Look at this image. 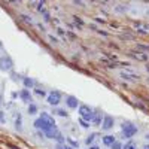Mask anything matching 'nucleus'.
Listing matches in <instances>:
<instances>
[{
  "instance_id": "1",
  "label": "nucleus",
  "mask_w": 149,
  "mask_h": 149,
  "mask_svg": "<svg viewBox=\"0 0 149 149\" xmlns=\"http://www.w3.org/2000/svg\"><path fill=\"white\" fill-rule=\"evenodd\" d=\"M33 125H34V128L42 130L43 133H45L46 130H49V128H52V127H55V121H54V118H52L49 113L42 112V113H40V118H37L36 121H34Z\"/></svg>"
},
{
  "instance_id": "2",
  "label": "nucleus",
  "mask_w": 149,
  "mask_h": 149,
  "mask_svg": "<svg viewBox=\"0 0 149 149\" xmlns=\"http://www.w3.org/2000/svg\"><path fill=\"white\" fill-rule=\"evenodd\" d=\"M137 133H139V128L131 121H124L121 124V134H122V137L131 139V137H134Z\"/></svg>"
},
{
  "instance_id": "3",
  "label": "nucleus",
  "mask_w": 149,
  "mask_h": 149,
  "mask_svg": "<svg viewBox=\"0 0 149 149\" xmlns=\"http://www.w3.org/2000/svg\"><path fill=\"white\" fill-rule=\"evenodd\" d=\"M12 67H14V61L11 57H7V55L0 57V70L2 72H11Z\"/></svg>"
},
{
  "instance_id": "4",
  "label": "nucleus",
  "mask_w": 149,
  "mask_h": 149,
  "mask_svg": "<svg viewBox=\"0 0 149 149\" xmlns=\"http://www.w3.org/2000/svg\"><path fill=\"white\" fill-rule=\"evenodd\" d=\"M46 100H48V104H51V106H58L60 101H61V93L57 91V90L51 91V93L48 94Z\"/></svg>"
},
{
  "instance_id": "5",
  "label": "nucleus",
  "mask_w": 149,
  "mask_h": 149,
  "mask_svg": "<svg viewBox=\"0 0 149 149\" xmlns=\"http://www.w3.org/2000/svg\"><path fill=\"white\" fill-rule=\"evenodd\" d=\"M79 115L82 116V119H84V121L91 122V121H93V115H94V112L90 109V106L84 104V106H79Z\"/></svg>"
},
{
  "instance_id": "6",
  "label": "nucleus",
  "mask_w": 149,
  "mask_h": 149,
  "mask_svg": "<svg viewBox=\"0 0 149 149\" xmlns=\"http://www.w3.org/2000/svg\"><path fill=\"white\" fill-rule=\"evenodd\" d=\"M113 124H115V119H113L110 115H104L103 116V121H101V128L103 130H110L113 127Z\"/></svg>"
},
{
  "instance_id": "7",
  "label": "nucleus",
  "mask_w": 149,
  "mask_h": 149,
  "mask_svg": "<svg viewBox=\"0 0 149 149\" xmlns=\"http://www.w3.org/2000/svg\"><path fill=\"white\" fill-rule=\"evenodd\" d=\"M18 97H20L24 103H31V100H33V95L30 94L29 90H22L21 93H18Z\"/></svg>"
},
{
  "instance_id": "8",
  "label": "nucleus",
  "mask_w": 149,
  "mask_h": 149,
  "mask_svg": "<svg viewBox=\"0 0 149 149\" xmlns=\"http://www.w3.org/2000/svg\"><path fill=\"white\" fill-rule=\"evenodd\" d=\"M66 104L70 109H76L78 106H79V101H78V99L75 97V95H69V97L66 99Z\"/></svg>"
},
{
  "instance_id": "9",
  "label": "nucleus",
  "mask_w": 149,
  "mask_h": 149,
  "mask_svg": "<svg viewBox=\"0 0 149 149\" xmlns=\"http://www.w3.org/2000/svg\"><path fill=\"white\" fill-rule=\"evenodd\" d=\"M60 134H61V133H60V130L57 128V125L45 131V136H46L48 139H57V137H58Z\"/></svg>"
},
{
  "instance_id": "10",
  "label": "nucleus",
  "mask_w": 149,
  "mask_h": 149,
  "mask_svg": "<svg viewBox=\"0 0 149 149\" xmlns=\"http://www.w3.org/2000/svg\"><path fill=\"white\" fill-rule=\"evenodd\" d=\"M101 142H103V145H104V146L110 148V146H112L113 143L116 142V139H115V136H112V134H106V136H103Z\"/></svg>"
},
{
  "instance_id": "11",
  "label": "nucleus",
  "mask_w": 149,
  "mask_h": 149,
  "mask_svg": "<svg viewBox=\"0 0 149 149\" xmlns=\"http://www.w3.org/2000/svg\"><path fill=\"white\" fill-rule=\"evenodd\" d=\"M22 84H24L25 88H36V81H34L33 78H30V76H24L22 78Z\"/></svg>"
},
{
  "instance_id": "12",
  "label": "nucleus",
  "mask_w": 149,
  "mask_h": 149,
  "mask_svg": "<svg viewBox=\"0 0 149 149\" xmlns=\"http://www.w3.org/2000/svg\"><path fill=\"white\" fill-rule=\"evenodd\" d=\"M130 55L133 57L134 60H137V61H148V55L145 54V52H137V51H133Z\"/></svg>"
},
{
  "instance_id": "13",
  "label": "nucleus",
  "mask_w": 149,
  "mask_h": 149,
  "mask_svg": "<svg viewBox=\"0 0 149 149\" xmlns=\"http://www.w3.org/2000/svg\"><path fill=\"white\" fill-rule=\"evenodd\" d=\"M101 121H103V118H101V112L100 110H95L94 112V115H93V124L94 125H101Z\"/></svg>"
},
{
  "instance_id": "14",
  "label": "nucleus",
  "mask_w": 149,
  "mask_h": 149,
  "mask_svg": "<svg viewBox=\"0 0 149 149\" xmlns=\"http://www.w3.org/2000/svg\"><path fill=\"white\" fill-rule=\"evenodd\" d=\"M121 78H124L127 81H137L139 76L137 75H133V73H125V72H121Z\"/></svg>"
},
{
  "instance_id": "15",
  "label": "nucleus",
  "mask_w": 149,
  "mask_h": 149,
  "mask_svg": "<svg viewBox=\"0 0 149 149\" xmlns=\"http://www.w3.org/2000/svg\"><path fill=\"white\" fill-rule=\"evenodd\" d=\"M95 137H97V134H95V133L90 134L88 137L85 139V143H86V145H91V146H93V142H94V140H95Z\"/></svg>"
},
{
  "instance_id": "16",
  "label": "nucleus",
  "mask_w": 149,
  "mask_h": 149,
  "mask_svg": "<svg viewBox=\"0 0 149 149\" xmlns=\"http://www.w3.org/2000/svg\"><path fill=\"white\" fill-rule=\"evenodd\" d=\"M34 94H36L39 99H43V97H46V93L43 91V90H40V88H34Z\"/></svg>"
},
{
  "instance_id": "17",
  "label": "nucleus",
  "mask_w": 149,
  "mask_h": 149,
  "mask_svg": "<svg viewBox=\"0 0 149 149\" xmlns=\"http://www.w3.org/2000/svg\"><path fill=\"white\" fill-rule=\"evenodd\" d=\"M66 142L69 143V146H70V148H73V149H76L78 146H79V143H78L76 140H72V139H66Z\"/></svg>"
},
{
  "instance_id": "18",
  "label": "nucleus",
  "mask_w": 149,
  "mask_h": 149,
  "mask_svg": "<svg viewBox=\"0 0 149 149\" xmlns=\"http://www.w3.org/2000/svg\"><path fill=\"white\" fill-rule=\"evenodd\" d=\"M29 113H30V115L37 113V106H36V104H30V106H29Z\"/></svg>"
},
{
  "instance_id": "19",
  "label": "nucleus",
  "mask_w": 149,
  "mask_h": 149,
  "mask_svg": "<svg viewBox=\"0 0 149 149\" xmlns=\"http://www.w3.org/2000/svg\"><path fill=\"white\" fill-rule=\"evenodd\" d=\"M15 127H16V130H21V115H20V113L16 115V119H15Z\"/></svg>"
},
{
  "instance_id": "20",
  "label": "nucleus",
  "mask_w": 149,
  "mask_h": 149,
  "mask_svg": "<svg viewBox=\"0 0 149 149\" xmlns=\"http://www.w3.org/2000/svg\"><path fill=\"white\" fill-rule=\"evenodd\" d=\"M21 20L25 21V24H33V20L30 18L29 15H24V14H22V15H21Z\"/></svg>"
},
{
  "instance_id": "21",
  "label": "nucleus",
  "mask_w": 149,
  "mask_h": 149,
  "mask_svg": "<svg viewBox=\"0 0 149 149\" xmlns=\"http://www.w3.org/2000/svg\"><path fill=\"white\" fill-rule=\"evenodd\" d=\"M79 125L84 127V128H90V122L88 121H84L82 118H79Z\"/></svg>"
},
{
  "instance_id": "22",
  "label": "nucleus",
  "mask_w": 149,
  "mask_h": 149,
  "mask_svg": "<svg viewBox=\"0 0 149 149\" xmlns=\"http://www.w3.org/2000/svg\"><path fill=\"white\" fill-rule=\"evenodd\" d=\"M122 148H124V145H122L121 142H115L110 146V149H122Z\"/></svg>"
},
{
  "instance_id": "23",
  "label": "nucleus",
  "mask_w": 149,
  "mask_h": 149,
  "mask_svg": "<svg viewBox=\"0 0 149 149\" xmlns=\"http://www.w3.org/2000/svg\"><path fill=\"white\" fill-rule=\"evenodd\" d=\"M143 51H149L148 45H137V52H143Z\"/></svg>"
},
{
  "instance_id": "24",
  "label": "nucleus",
  "mask_w": 149,
  "mask_h": 149,
  "mask_svg": "<svg viewBox=\"0 0 149 149\" xmlns=\"http://www.w3.org/2000/svg\"><path fill=\"white\" fill-rule=\"evenodd\" d=\"M122 149H136V145L133 142H128V143L124 145V148H122Z\"/></svg>"
},
{
  "instance_id": "25",
  "label": "nucleus",
  "mask_w": 149,
  "mask_h": 149,
  "mask_svg": "<svg viewBox=\"0 0 149 149\" xmlns=\"http://www.w3.org/2000/svg\"><path fill=\"white\" fill-rule=\"evenodd\" d=\"M57 113H58L60 116H63V118H67V116H69V115H67V112H66V110H63V109H57Z\"/></svg>"
},
{
  "instance_id": "26",
  "label": "nucleus",
  "mask_w": 149,
  "mask_h": 149,
  "mask_svg": "<svg viewBox=\"0 0 149 149\" xmlns=\"http://www.w3.org/2000/svg\"><path fill=\"white\" fill-rule=\"evenodd\" d=\"M43 6H45V2H39V3H37V11H39L40 14L45 12V11H43Z\"/></svg>"
},
{
  "instance_id": "27",
  "label": "nucleus",
  "mask_w": 149,
  "mask_h": 149,
  "mask_svg": "<svg viewBox=\"0 0 149 149\" xmlns=\"http://www.w3.org/2000/svg\"><path fill=\"white\" fill-rule=\"evenodd\" d=\"M73 20L76 21V24H78V25H79V27H82V25H84V22H82V20H79V18H78V16H73Z\"/></svg>"
},
{
  "instance_id": "28",
  "label": "nucleus",
  "mask_w": 149,
  "mask_h": 149,
  "mask_svg": "<svg viewBox=\"0 0 149 149\" xmlns=\"http://www.w3.org/2000/svg\"><path fill=\"white\" fill-rule=\"evenodd\" d=\"M5 121H6V119H5V113L0 110V124H5Z\"/></svg>"
},
{
  "instance_id": "29",
  "label": "nucleus",
  "mask_w": 149,
  "mask_h": 149,
  "mask_svg": "<svg viewBox=\"0 0 149 149\" xmlns=\"http://www.w3.org/2000/svg\"><path fill=\"white\" fill-rule=\"evenodd\" d=\"M57 34H58V36H64L66 31H64L63 29H60V27H58V29H57Z\"/></svg>"
},
{
  "instance_id": "30",
  "label": "nucleus",
  "mask_w": 149,
  "mask_h": 149,
  "mask_svg": "<svg viewBox=\"0 0 149 149\" xmlns=\"http://www.w3.org/2000/svg\"><path fill=\"white\" fill-rule=\"evenodd\" d=\"M57 149H73V148H70L67 145H57Z\"/></svg>"
},
{
  "instance_id": "31",
  "label": "nucleus",
  "mask_w": 149,
  "mask_h": 149,
  "mask_svg": "<svg viewBox=\"0 0 149 149\" xmlns=\"http://www.w3.org/2000/svg\"><path fill=\"white\" fill-rule=\"evenodd\" d=\"M115 11H116V12H125L122 6H116V7H115Z\"/></svg>"
},
{
  "instance_id": "32",
  "label": "nucleus",
  "mask_w": 149,
  "mask_h": 149,
  "mask_svg": "<svg viewBox=\"0 0 149 149\" xmlns=\"http://www.w3.org/2000/svg\"><path fill=\"white\" fill-rule=\"evenodd\" d=\"M66 34H67V36H69V39H76V36H75V33H70V31H69V33H66Z\"/></svg>"
},
{
  "instance_id": "33",
  "label": "nucleus",
  "mask_w": 149,
  "mask_h": 149,
  "mask_svg": "<svg viewBox=\"0 0 149 149\" xmlns=\"http://www.w3.org/2000/svg\"><path fill=\"white\" fill-rule=\"evenodd\" d=\"M0 106H3V95L0 94Z\"/></svg>"
},
{
  "instance_id": "34",
  "label": "nucleus",
  "mask_w": 149,
  "mask_h": 149,
  "mask_svg": "<svg viewBox=\"0 0 149 149\" xmlns=\"http://www.w3.org/2000/svg\"><path fill=\"white\" fill-rule=\"evenodd\" d=\"M90 149H100V146H97V145H93Z\"/></svg>"
},
{
  "instance_id": "35",
  "label": "nucleus",
  "mask_w": 149,
  "mask_h": 149,
  "mask_svg": "<svg viewBox=\"0 0 149 149\" xmlns=\"http://www.w3.org/2000/svg\"><path fill=\"white\" fill-rule=\"evenodd\" d=\"M18 97V93H12V99H16Z\"/></svg>"
},
{
  "instance_id": "36",
  "label": "nucleus",
  "mask_w": 149,
  "mask_h": 149,
  "mask_svg": "<svg viewBox=\"0 0 149 149\" xmlns=\"http://www.w3.org/2000/svg\"><path fill=\"white\" fill-rule=\"evenodd\" d=\"M95 21H97V22H101V24H104V21H103L101 18H95Z\"/></svg>"
},
{
  "instance_id": "37",
  "label": "nucleus",
  "mask_w": 149,
  "mask_h": 149,
  "mask_svg": "<svg viewBox=\"0 0 149 149\" xmlns=\"http://www.w3.org/2000/svg\"><path fill=\"white\" fill-rule=\"evenodd\" d=\"M143 149H149V145H143Z\"/></svg>"
},
{
  "instance_id": "38",
  "label": "nucleus",
  "mask_w": 149,
  "mask_h": 149,
  "mask_svg": "<svg viewBox=\"0 0 149 149\" xmlns=\"http://www.w3.org/2000/svg\"><path fill=\"white\" fill-rule=\"evenodd\" d=\"M145 139H146V140H149V134H146V136H145Z\"/></svg>"
},
{
  "instance_id": "39",
  "label": "nucleus",
  "mask_w": 149,
  "mask_h": 149,
  "mask_svg": "<svg viewBox=\"0 0 149 149\" xmlns=\"http://www.w3.org/2000/svg\"><path fill=\"white\" fill-rule=\"evenodd\" d=\"M0 49H2V42H0Z\"/></svg>"
}]
</instances>
